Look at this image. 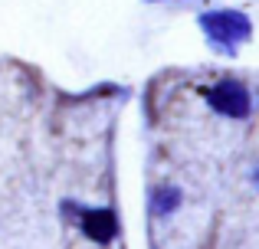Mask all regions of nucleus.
Listing matches in <instances>:
<instances>
[{"label":"nucleus","instance_id":"f257e3e1","mask_svg":"<svg viewBox=\"0 0 259 249\" xmlns=\"http://www.w3.org/2000/svg\"><path fill=\"white\" fill-rule=\"evenodd\" d=\"M200 23H203V30H207L210 36L217 39V43H233V39H243V36L249 33L246 17H240V13H233V10L207 13Z\"/></svg>","mask_w":259,"mask_h":249},{"label":"nucleus","instance_id":"f03ea898","mask_svg":"<svg viewBox=\"0 0 259 249\" xmlns=\"http://www.w3.org/2000/svg\"><path fill=\"white\" fill-rule=\"evenodd\" d=\"M210 105L227 118H243L249 112V105H253V98H249V92L243 89V85L223 82V85H217V89H210Z\"/></svg>","mask_w":259,"mask_h":249},{"label":"nucleus","instance_id":"7ed1b4c3","mask_svg":"<svg viewBox=\"0 0 259 249\" xmlns=\"http://www.w3.org/2000/svg\"><path fill=\"white\" fill-rule=\"evenodd\" d=\"M82 226H85L89 236L99 239V243H108V239L115 236V220H112L108 210H89L82 217Z\"/></svg>","mask_w":259,"mask_h":249}]
</instances>
